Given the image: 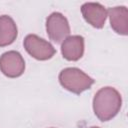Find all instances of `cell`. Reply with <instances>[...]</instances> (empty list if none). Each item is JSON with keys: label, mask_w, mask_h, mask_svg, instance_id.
<instances>
[{"label": "cell", "mask_w": 128, "mask_h": 128, "mask_svg": "<svg viewBox=\"0 0 128 128\" xmlns=\"http://www.w3.org/2000/svg\"><path fill=\"white\" fill-rule=\"evenodd\" d=\"M122 106V97L113 87L106 86L99 89L93 98V111L96 117L102 121L114 118Z\"/></svg>", "instance_id": "obj_1"}, {"label": "cell", "mask_w": 128, "mask_h": 128, "mask_svg": "<svg viewBox=\"0 0 128 128\" xmlns=\"http://www.w3.org/2000/svg\"><path fill=\"white\" fill-rule=\"evenodd\" d=\"M58 79L64 89L74 94H80L94 84L93 78L76 67L64 68L59 73Z\"/></svg>", "instance_id": "obj_2"}, {"label": "cell", "mask_w": 128, "mask_h": 128, "mask_svg": "<svg viewBox=\"0 0 128 128\" xmlns=\"http://www.w3.org/2000/svg\"><path fill=\"white\" fill-rule=\"evenodd\" d=\"M23 45L30 56L40 61L51 59L56 53L55 48L50 42L35 34H28L23 41Z\"/></svg>", "instance_id": "obj_3"}, {"label": "cell", "mask_w": 128, "mask_h": 128, "mask_svg": "<svg viewBox=\"0 0 128 128\" xmlns=\"http://www.w3.org/2000/svg\"><path fill=\"white\" fill-rule=\"evenodd\" d=\"M46 31L50 40L55 43H61L69 36L70 25L62 13L53 12L46 19Z\"/></svg>", "instance_id": "obj_4"}, {"label": "cell", "mask_w": 128, "mask_h": 128, "mask_svg": "<svg viewBox=\"0 0 128 128\" xmlns=\"http://www.w3.org/2000/svg\"><path fill=\"white\" fill-rule=\"evenodd\" d=\"M0 71L9 78H17L25 71V61L18 51H7L0 56Z\"/></svg>", "instance_id": "obj_5"}, {"label": "cell", "mask_w": 128, "mask_h": 128, "mask_svg": "<svg viewBox=\"0 0 128 128\" xmlns=\"http://www.w3.org/2000/svg\"><path fill=\"white\" fill-rule=\"evenodd\" d=\"M81 13L85 21L97 29H101L107 19L106 8L98 2L84 3L81 6Z\"/></svg>", "instance_id": "obj_6"}, {"label": "cell", "mask_w": 128, "mask_h": 128, "mask_svg": "<svg viewBox=\"0 0 128 128\" xmlns=\"http://www.w3.org/2000/svg\"><path fill=\"white\" fill-rule=\"evenodd\" d=\"M62 56L68 61H77L84 54V38L80 35L68 36L61 44Z\"/></svg>", "instance_id": "obj_7"}, {"label": "cell", "mask_w": 128, "mask_h": 128, "mask_svg": "<svg viewBox=\"0 0 128 128\" xmlns=\"http://www.w3.org/2000/svg\"><path fill=\"white\" fill-rule=\"evenodd\" d=\"M107 16L110 20L111 28L120 35L128 34V10L125 6H116L109 8Z\"/></svg>", "instance_id": "obj_8"}, {"label": "cell", "mask_w": 128, "mask_h": 128, "mask_svg": "<svg viewBox=\"0 0 128 128\" xmlns=\"http://www.w3.org/2000/svg\"><path fill=\"white\" fill-rule=\"evenodd\" d=\"M18 35V29L14 20L8 15L0 16V47L12 44Z\"/></svg>", "instance_id": "obj_9"}, {"label": "cell", "mask_w": 128, "mask_h": 128, "mask_svg": "<svg viewBox=\"0 0 128 128\" xmlns=\"http://www.w3.org/2000/svg\"><path fill=\"white\" fill-rule=\"evenodd\" d=\"M90 128H100V127H98V126H92V127H90Z\"/></svg>", "instance_id": "obj_10"}]
</instances>
